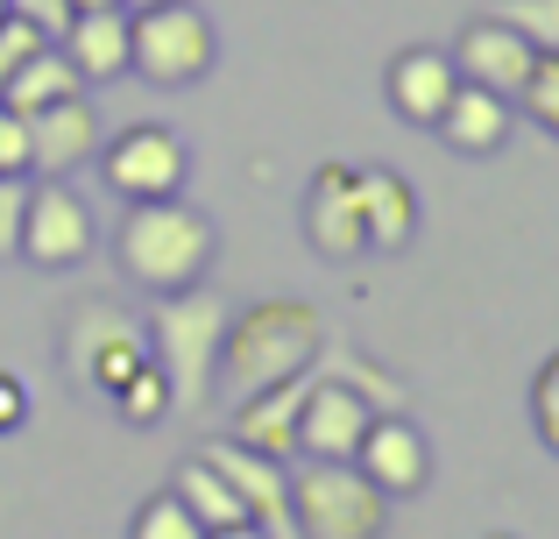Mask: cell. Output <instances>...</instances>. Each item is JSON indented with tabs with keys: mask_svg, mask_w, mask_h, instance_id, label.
I'll list each match as a JSON object with an SVG mask.
<instances>
[{
	"mask_svg": "<svg viewBox=\"0 0 559 539\" xmlns=\"http://www.w3.org/2000/svg\"><path fill=\"white\" fill-rule=\"evenodd\" d=\"M219 256V227L205 221L199 207H185L178 192L170 199H135V207L121 213V227H114V263L135 291H191L205 284V270H213Z\"/></svg>",
	"mask_w": 559,
	"mask_h": 539,
	"instance_id": "1",
	"label": "cell"
},
{
	"mask_svg": "<svg viewBox=\"0 0 559 539\" xmlns=\"http://www.w3.org/2000/svg\"><path fill=\"white\" fill-rule=\"evenodd\" d=\"M319 348H326V319L312 313L305 298H262L248 313L227 319V341H219V370L241 398L284 384V376L312 370Z\"/></svg>",
	"mask_w": 559,
	"mask_h": 539,
	"instance_id": "2",
	"label": "cell"
},
{
	"mask_svg": "<svg viewBox=\"0 0 559 539\" xmlns=\"http://www.w3.org/2000/svg\"><path fill=\"white\" fill-rule=\"evenodd\" d=\"M227 298L205 284L191 291H164V298L150 305V319H142V333H150V362L170 376V398H178V412L213 398V376H219V341H227Z\"/></svg>",
	"mask_w": 559,
	"mask_h": 539,
	"instance_id": "3",
	"label": "cell"
},
{
	"mask_svg": "<svg viewBox=\"0 0 559 539\" xmlns=\"http://www.w3.org/2000/svg\"><path fill=\"white\" fill-rule=\"evenodd\" d=\"M290 526L298 539H382L390 497L361 476V461H312L290 476Z\"/></svg>",
	"mask_w": 559,
	"mask_h": 539,
	"instance_id": "4",
	"label": "cell"
},
{
	"mask_svg": "<svg viewBox=\"0 0 559 539\" xmlns=\"http://www.w3.org/2000/svg\"><path fill=\"white\" fill-rule=\"evenodd\" d=\"M219 57V36L205 22V8L191 0H164V8L128 14V71H142L150 85H199Z\"/></svg>",
	"mask_w": 559,
	"mask_h": 539,
	"instance_id": "5",
	"label": "cell"
},
{
	"mask_svg": "<svg viewBox=\"0 0 559 539\" xmlns=\"http://www.w3.org/2000/svg\"><path fill=\"white\" fill-rule=\"evenodd\" d=\"M64 362L85 390L114 398V390L150 362V333H142L121 305H79V313H71V333H64Z\"/></svg>",
	"mask_w": 559,
	"mask_h": 539,
	"instance_id": "6",
	"label": "cell"
},
{
	"mask_svg": "<svg viewBox=\"0 0 559 539\" xmlns=\"http://www.w3.org/2000/svg\"><path fill=\"white\" fill-rule=\"evenodd\" d=\"M99 227H93V207L71 192L64 178H36L28 185V213H22V256L36 270H79L93 256Z\"/></svg>",
	"mask_w": 559,
	"mask_h": 539,
	"instance_id": "7",
	"label": "cell"
},
{
	"mask_svg": "<svg viewBox=\"0 0 559 539\" xmlns=\"http://www.w3.org/2000/svg\"><path fill=\"white\" fill-rule=\"evenodd\" d=\"M99 171H107V192H121L128 207H135V199H170V192H185L191 156H185V142L170 136V128L135 121V128H121L114 142H99Z\"/></svg>",
	"mask_w": 559,
	"mask_h": 539,
	"instance_id": "8",
	"label": "cell"
},
{
	"mask_svg": "<svg viewBox=\"0 0 559 539\" xmlns=\"http://www.w3.org/2000/svg\"><path fill=\"white\" fill-rule=\"evenodd\" d=\"M191 455H199L205 469H219V483L248 504V518H255L270 539H298V526H290V469L276 455L234 441V433H227V441H199Z\"/></svg>",
	"mask_w": 559,
	"mask_h": 539,
	"instance_id": "9",
	"label": "cell"
},
{
	"mask_svg": "<svg viewBox=\"0 0 559 539\" xmlns=\"http://www.w3.org/2000/svg\"><path fill=\"white\" fill-rule=\"evenodd\" d=\"M369 419H376V405L361 398L347 376H333L326 362H312V390H305V412H298V455H312V461H355Z\"/></svg>",
	"mask_w": 559,
	"mask_h": 539,
	"instance_id": "10",
	"label": "cell"
},
{
	"mask_svg": "<svg viewBox=\"0 0 559 539\" xmlns=\"http://www.w3.org/2000/svg\"><path fill=\"white\" fill-rule=\"evenodd\" d=\"M305 235L326 263H355L369 256V221H361V192H355V164H319L312 192H305Z\"/></svg>",
	"mask_w": 559,
	"mask_h": 539,
	"instance_id": "11",
	"label": "cell"
},
{
	"mask_svg": "<svg viewBox=\"0 0 559 539\" xmlns=\"http://www.w3.org/2000/svg\"><path fill=\"white\" fill-rule=\"evenodd\" d=\"M453 65H461L467 85H489V93L518 99L524 79H532V65H538V43L524 36L510 14H489V22H467V28H461V43H453Z\"/></svg>",
	"mask_w": 559,
	"mask_h": 539,
	"instance_id": "12",
	"label": "cell"
},
{
	"mask_svg": "<svg viewBox=\"0 0 559 539\" xmlns=\"http://www.w3.org/2000/svg\"><path fill=\"white\" fill-rule=\"evenodd\" d=\"M355 461H361V476H369L390 504L418 497V490L432 483V447H425V433L411 426L404 412H376L369 433H361V447H355Z\"/></svg>",
	"mask_w": 559,
	"mask_h": 539,
	"instance_id": "13",
	"label": "cell"
},
{
	"mask_svg": "<svg viewBox=\"0 0 559 539\" xmlns=\"http://www.w3.org/2000/svg\"><path fill=\"white\" fill-rule=\"evenodd\" d=\"M22 121H28V171H36V178H71V171L93 164L99 142H107L85 93L57 99V107H36V114H22Z\"/></svg>",
	"mask_w": 559,
	"mask_h": 539,
	"instance_id": "14",
	"label": "cell"
},
{
	"mask_svg": "<svg viewBox=\"0 0 559 539\" xmlns=\"http://www.w3.org/2000/svg\"><path fill=\"white\" fill-rule=\"evenodd\" d=\"M453 85H461V65H453V50H432V43L396 50L390 71H382V93H390V107L404 114L411 128H432L439 114H447Z\"/></svg>",
	"mask_w": 559,
	"mask_h": 539,
	"instance_id": "15",
	"label": "cell"
},
{
	"mask_svg": "<svg viewBox=\"0 0 559 539\" xmlns=\"http://www.w3.org/2000/svg\"><path fill=\"white\" fill-rule=\"evenodd\" d=\"M305 390H312V370H298V376H284V384H270V390H255V398H241V405H234V441H248V447H262V455L290 461V455H298Z\"/></svg>",
	"mask_w": 559,
	"mask_h": 539,
	"instance_id": "16",
	"label": "cell"
},
{
	"mask_svg": "<svg viewBox=\"0 0 559 539\" xmlns=\"http://www.w3.org/2000/svg\"><path fill=\"white\" fill-rule=\"evenodd\" d=\"M439 136H447V150H461V156H496L510 142V128H518V99H503V93H489V85H453V99H447V114H439Z\"/></svg>",
	"mask_w": 559,
	"mask_h": 539,
	"instance_id": "17",
	"label": "cell"
},
{
	"mask_svg": "<svg viewBox=\"0 0 559 539\" xmlns=\"http://www.w3.org/2000/svg\"><path fill=\"white\" fill-rule=\"evenodd\" d=\"M57 50L79 65L85 85L121 79L128 71V8H79L64 22V36H57Z\"/></svg>",
	"mask_w": 559,
	"mask_h": 539,
	"instance_id": "18",
	"label": "cell"
},
{
	"mask_svg": "<svg viewBox=\"0 0 559 539\" xmlns=\"http://www.w3.org/2000/svg\"><path fill=\"white\" fill-rule=\"evenodd\" d=\"M355 192H361V221H369V249H404L418 235V192H411L396 171H355Z\"/></svg>",
	"mask_w": 559,
	"mask_h": 539,
	"instance_id": "19",
	"label": "cell"
},
{
	"mask_svg": "<svg viewBox=\"0 0 559 539\" xmlns=\"http://www.w3.org/2000/svg\"><path fill=\"white\" fill-rule=\"evenodd\" d=\"M71 93H85V79H79V65H71L64 50H57V43H43L36 57H28L22 71H14L8 79V107L14 114H36V107H57V99H71Z\"/></svg>",
	"mask_w": 559,
	"mask_h": 539,
	"instance_id": "20",
	"label": "cell"
},
{
	"mask_svg": "<svg viewBox=\"0 0 559 539\" xmlns=\"http://www.w3.org/2000/svg\"><path fill=\"white\" fill-rule=\"evenodd\" d=\"M170 497H178V504H185L191 518H199L205 532H219V526H255V518H248V504L234 497V490L219 483V469H205L199 455H191L185 469H178V483H170Z\"/></svg>",
	"mask_w": 559,
	"mask_h": 539,
	"instance_id": "21",
	"label": "cell"
},
{
	"mask_svg": "<svg viewBox=\"0 0 559 539\" xmlns=\"http://www.w3.org/2000/svg\"><path fill=\"white\" fill-rule=\"evenodd\" d=\"M114 405H121L128 426H156L164 412H178V398H170V376L156 370V362H142V370L128 376L121 390H114Z\"/></svg>",
	"mask_w": 559,
	"mask_h": 539,
	"instance_id": "22",
	"label": "cell"
},
{
	"mask_svg": "<svg viewBox=\"0 0 559 539\" xmlns=\"http://www.w3.org/2000/svg\"><path fill=\"white\" fill-rule=\"evenodd\" d=\"M128 539H205V526L185 512L178 497H170V490H156V497L135 512V526H128Z\"/></svg>",
	"mask_w": 559,
	"mask_h": 539,
	"instance_id": "23",
	"label": "cell"
},
{
	"mask_svg": "<svg viewBox=\"0 0 559 539\" xmlns=\"http://www.w3.org/2000/svg\"><path fill=\"white\" fill-rule=\"evenodd\" d=\"M518 107H524V114H532V121L559 142V50H538V65H532V79H524Z\"/></svg>",
	"mask_w": 559,
	"mask_h": 539,
	"instance_id": "24",
	"label": "cell"
},
{
	"mask_svg": "<svg viewBox=\"0 0 559 539\" xmlns=\"http://www.w3.org/2000/svg\"><path fill=\"white\" fill-rule=\"evenodd\" d=\"M532 426H538V441L559 455V348L538 362V376H532Z\"/></svg>",
	"mask_w": 559,
	"mask_h": 539,
	"instance_id": "25",
	"label": "cell"
},
{
	"mask_svg": "<svg viewBox=\"0 0 559 539\" xmlns=\"http://www.w3.org/2000/svg\"><path fill=\"white\" fill-rule=\"evenodd\" d=\"M43 43H50V36H43L36 22H22V14H8V22H0V93H8V79L43 50Z\"/></svg>",
	"mask_w": 559,
	"mask_h": 539,
	"instance_id": "26",
	"label": "cell"
},
{
	"mask_svg": "<svg viewBox=\"0 0 559 539\" xmlns=\"http://www.w3.org/2000/svg\"><path fill=\"white\" fill-rule=\"evenodd\" d=\"M503 14L538 43V50H559V0H510Z\"/></svg>",
	"mask_w": 559,
	"mask_h": 539,
	"instance_id": "27",
	"label": "cell"
},
{
	"mask_svg": "<svg viewBox=\"0 0 559 539\" xmlns=\"http://www.w3.org/2000/svg\"><path fill=\"white\" fill-rule=\"evenodd\" d=\"M22 213H28V185L22 178H0V263L22 256Z\"/></svg>",
	"mask_w": 559,
	"mask_h": 539,
	"instance_id": "28",
	"label": "cell"
},
{
	"mask_svg": "<svg viewBox=\"0 0 559 539\" xmlns=\"http://www.w3.org/2000/svg\"><path fill=\"white\" fill-rule=\"evenodd\" d=\"M0 178H28V121L0 99Z\"/></svg>",
	"mask_w": 559,
	"mask_h": 539,
	"instance_id": "29",
	"label": "cell"
},
{
	"mask_svg": "<svg viewBox=\"0 0 559 539\" xmlns=\"http://www.w3.org/2000/svg\"><path fill=\"white\" fill-rule=\"evenodd\" d=\"M8 14H22V22H36L43 28V36H64V22H71V14H79V8H71V0H8Z\"/></svg>",
	"mask_w": 559,
	"mask_h": 539,
	"instance_id": "30",
	"label": "cell"
},
{
	"mask_svg": "<svg viewBox=\"0 0 559 539\" xmlns=\"http://www.w3.org/2000/svg\"><path fill=\"white\" fill-rule=\"evenodd\" d=\"M22 419H28V390L14 384L8 370H0V433H14V426H22Z\"/></svg>",
	"mask_w": 559,
	"mask_h": 539,
	"instance_id": "31",
	"label": "cell"
},
{
	"mask_svg": "<svg viewBox=\"0 0 559 539\" xmlns=\"http://www.w3.org/2000/svg\"><path fill=\"white\" fill-rule=\"evenodd\" d=\"M205 539H270L262 526H219V532H205Z\"/></svg>",
	"mask_w": 559,
	"mask_h": 539,
	"instance_id": "32",
	"label": "cell"
},
{
	"mask_svg": "<svg viewBox=\"0 0 559 539\" xmlns=\"http://www.w3.org/2000/svg\"><path fill=\"white\" fill-rule=\"evenodd\" d=\"M71 8H121V0H71Z\"/></svg>",
	"mask_w": 559,
	"mask_h": 539,
	"instance_id": "33",
	"label": "cell"
},
{
	"mask_svg": "<svg viewBox=\"0 0 559 539\" xmlns=\"http://www.w3.org/2000/svg\"><path fill=\"white\" fill-rule=\"evenodd\" d=\"M121 8H128V14H135V8H164V0H121Z\"/></svg>",
	"mask_w": 559,
	"mask_h": 539,
	"instance_id": "34",
	"label": "cell"
},
{
	"mask_svg": "<svg viewBox=\"0 0 559 539\" xmlns=\"http://www.w3.org/2000/svg\"><path fill=\"white\" fill-rule=\"evenodd\" d=\"M0 22H8V0H0Z\"/></svg>",
	"mask_w": 559,
	"mask_h": 539,
	"instance_id": "35",
	"label": "cell"
},
{
	"mask_svg": "<svg viewBox=\"0 0 559 539\" xmlns=\"http://www.w3.org/2000/svg\"><path fill=\"white\" fill-rule=\"evenodd\" d=\"M496 539H503V532H496Z\"/></svg>",
	"mask_w": 559,
	"mask_h": 539,
	"instance_id": "36",
	"label": "cell"
}]
</instances>
